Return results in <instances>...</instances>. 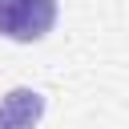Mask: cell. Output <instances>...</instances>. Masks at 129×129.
<instances>
[{
  "mask_svg": "<svg viewBox=\"0 0 129 129\" xmlns=\"http://www.w3.org/2000/svg\"><path fill=\"white\" fill-rule=\"evenodd\" d=\"M56 24V0H0V36L36 44Z\"/></svg>",
  "mask_w": 129,
  "mask_h": 129,
  "instance_id": "obj_1",
  "label": "cell"
},
{
  "mask_svg": "<svg viewBox=\"0 0 129 129\" xmlns=\"http://www.w3.org/2000/svg\"><path fill=\"white\" fill-rule=\"evenodd\" d=\"M44 117V97L28 85L8 89L0 97V129H36Z\"/></svg>",
  "mask_w": 129,
  "mask_h": 129,
  "instance_id": "obj_2",
  "label": "cell"
}]
</instances>
